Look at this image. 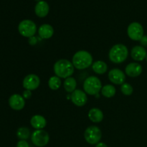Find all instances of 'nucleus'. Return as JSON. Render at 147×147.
Segmentation results:
<instances>
[{"mask_svg": "<svg viewBox=\"0 0 147 147\" xmlns=\"http://www.w3.org/2000/svg\"><path fill=\"white\" fill-rule=\"evenodd\" d=\"M109 79L111 83L116 85H122L126 80L125 73L120 69H112L109 73Z\"/></svg>", "mask_w": 147, "mask_h": 147, "instance_id": "nucleus-10", "label": "nucleus"}, {"mask_svg": "<svg viewBox=\"0 0 147 147\" xmlns=\"http://www.w3.org/2000/svg\"><path fill=\"white\" fill-rule=\"evenodd\" d=\"M116 88L112 85H106L102 87L101 93L106 98H112L116 94Z\"/></svg>", "mask_w": 147, "mask_h": 147, "instance_id": "nucleus-21", "label": "nucleus"}, {"mask_svg": "<svg viewBox=\"0 0 147 147\" xmlns=\"http://www.w3.org/2000/svg\"><path fill=\"white\" fill-rule=\"evenodd\" d=\"M40 84V79L37 75L29 74L24 78L22 86L24 88L29 90H34L39 87Z\"/></svg>", "mask_w": 147, "mask_h": 147, "instance_id": "nucleus-9", "label": "nucleus"}, {"mask_svg": "<svg viewBox=\"0 0 147 147\" xmlns=\"http://www.w3.org/2000/svg\"><path fill=\"white\" fill-rule=\"evenodd\" d=\"M17 136L20 140H27L30 136V131L27 127H20L17 131Z\"/></svg>", "mask_w": 147, "mask_h": 147, "instance_id": "nucleus-23", "label": "nucleus"}, {"mask_svg": "<svg viewBox=\"0 0 147 147\" xmlns=\"http://www.w3.org/2000/svg\"><path fill=\"white\" fill-rule=\"evenodd\" d=\"M17 147H30L29 144L26 142L25 140H20V142H17Z\"/></svg>", "mask_w": 147, "mask_h": 147, "instance_id": "nucleus-26", "label": "nucleus"}, {"mask_svg": "<svg viewBox=\"0 0 147 147\" xmlns=\"http://www.w3.org/2000/svg\"><path fill=\"white\" fill-rule=\"evenodd\" d=\"M92 69L98 75H103L106 73L108 70V65L104 61L98 60L92 64Z\"/></svg>", "mask_w": 147, "mask_h": 147, "instance_id": "nucleus-19", "label": "nucleus"}, {"mask_svg": "<svg viewBox=\"0 0 147 147\" xmlns=\"http://www.w3.org/2000/svg\"><path fill=\"white\" fill-rule=\"evenodd\" d=\"M20 34L24 37H31L34 36L37 32V25L30 20H24L20 22L18 25Z\"/></svg>", "mask_w": 147, "mask_h": 147, "instance_id": "nucleus-5", "label": "nucleus"}, {"mask_svg": "<svg viewBox=\"0 0 147 147\" xmlns=\"http://www.w3.org/2000/svg\"><path fill=\"white\" fill-rule=\"evenodd\" d=\"M37 42V37H35L34 36L30 37V39H29V43H30V45H36Z\"/></svg>", "mask_w": 147, "mask_h": 147, "instance_id": "nucleus-27", "label": "nucleus"}, {"mask_svg": "<svg viewBox=\"0 0 147 147\" xmlns=\"http://www.w3.org/2000/svg\"><path fill=\"white\" fill-rule=\"evenodd\" d=\"M74 67L71 62L66 59H61L55 63L53 69L56 76L60 78L66 79L73 74Z\"/></svg>", "mask_w": 147, "mask_h": 147, "instance_id": "nucleus-2", "label": "nucleus"}, {"mask_svg": "<svg viewBox=\"0 0 147 147\" xmlns=\"http://www.w3.org/2000/svg\"><path fill=\"white\" fill-rule=\"evenodd\" d=\"M125 72H126V74L129 77H138L142 73V66L137 63H129L125 68Z\"/></svg>", "mask_w": 147, "mask_h": 147, "instance_id": "nucleus-13", "label": "nucleus"}, {"mask_svg": "<svg viewBox=\"0 0 147 147\" xmlns=\"http://www.w3.org/2000/svg\"><path fill=\"white\" fill-rule=\"evenodd\" d=\"M83 89L86 93L94 96L97 95L102 89V84L100 79L96 76H90L86 79L83 83Z\"/></svg>", "mask_w": 147, "mask_h": 147, "instance_id": "nucleus-4", "label": "nucleus"}, {"mask_svg": "<svg viewBox=\"0 0 147 147\" xmlns=\"http://www.w3.org/2000/svg\"><path fill=\"white\" fill-rule=\"evenodd\" d=\"M88 118L93 123H100L103 119V113L98 108H93L89 111Z\"/></svg>", "mask_w": 147, "mask_h": 147, "instance_id": "nucleus-18", "label": "nucleus"}, {"mask_svg": "<svg viewBox=\"0 0 147 147\" xmlns=\"http://www.w3.org/2000/svg\"><path fill=\"white\" fill-rule=\"evenodd\" d=\"M127 34L129 38L134 41H140L144 37V28L139 22L131 23L127 29Z\"/></svg>", "mask_w": 147, "mask_h": 147, "instance_id": "nucleus-8", "label": "nucleus"}, {"mask_svg": "<svg viewBox=\"0 0 147 147\" xmlns=\"http://www.w3.org/2000/svg\"><path fill=\"white\" fill-rule=\"evenodd\" d=\"M64 88L67 93H73L74 90H76V86H77V82L74 78L69 77L64 80L63 83Z\"/></svg>", "mask_w": 147, "mask_h": 147, "instance_id": "nucleus-20", "label": "nucleus"}, {"mask_svg": "<svg viewBox=\"0 0 147 147\" xmlns=\"http://www.w3.org/2000/svg\"><path fill=\"white\" fill-rule=\"evenodd\" d=\"M140 42H141V45H142L144 47H147V36L144 35V37H142V40H140Z\"/></svg>", "mask_w": 147, "mask_h": 147, "instance_id": "nucleus-28", "label": "nucleus"}, {"mask_svg": "<svg viewBox=\"0 0 147 147\" xmlns=\"http://www.w3.org/2000/svg\"><path fill=\"white\" fill-rule=\"evenodd\" d=\"M72 63L78 70H84L93 64V57L88 51L80 50L74 54Z\"/></svg>", "mask_w": 147, "mask_h": 147, "instance_id": "nucleus-1", "label": "nucleus"}, {"mask_svg": "<svg viewBox=\"0 0 147 147\" xmlns=\"http://www.w3.org/2000/svg\"><path fill=\"white\" fill-rule=\"evenodd\" d=\"M30 123H31V126L36 130H40L45 127L47 124V121L45 118L41 115H34L31 118Z\"/></svg>", "mask_w": 147, "mask_h": 147, "instance_id": "nucleus-16", "label": "nucleus"}, {"mask_svg": "<svg viewBox=\"0 0 147 147\" xmlns=\"http://www.w3.org/2000/svg\"><path fill=\"white\" fill-rule=\"evenodd\" d=\"M70 99L73 104L78 107H81L86 105L87 103L88 98L86 93L81 90H76L72 93L70 96Z\"/></svg>", "mask_w": 147, "mask_h": 147, "instance_id": "nucleus-12", "label": "nucleus"}, {"mask_svg": "<svg viewBox=\"0 0 147 147\" xmlns=\"http://www.w3.org/2000/svg\"><path fill=\"white\" fill-rule=\"evenodd\" d=\"M38 34L40 38L45 39V40L50 39L53 37L54 34V29L50 24H42L38 30Z\"/></svg>", "mask_w": 147, "mask_h": 147, "instance_id": "nucleus-17", "label": "nucleus"}, {"mask_svg": "<svg viewBox=\"0 0 147 147\" xmlns=\"http://www.w3.org/2000/svg\"><path fill=\"white\" fill-rule=\"evenodd\" d=\"M146 50L143 46H134L131 51V56L133 60H136V61H142L146 59Z\"/></svg>", "mask_w": 147, "mask_h": 147, "instance_id": "nucleus-14", "label": "nucleus"}, {"mask_svg": "<svg viewBox=\"0 0 147 147\" xmlns=\"http://www.w3.org/2000/svg\"><path fill=\"white\" fill-rule=\"evenodd\" d=\"M32 92L31 90H25L22 93V96L24 99H30L32 97Z\"/></svg>", "mask_w": 147, "mask_h": 147, "instance_id": "nucleus-25", "label": "nucleus"}, {"mask_svg": "<svg viewBox=\"0 0 147 147\" xmlns=\"http://www.w3.org/2000/svg\"><path fill=\"white\" fill-rule=\"evenodd\" d=\"M96 147H108V146L103 142H99L97 144H96Z\"/></svg>", "mask_w": 147, "mask_h": 147, "instance_id": "nucleus-29", "label": "nucleus"}, {"mask_svg": "<svg viewBox=\"0 0 147 147\" xmlns=\"http://www.w3.org/2000/svg\"><path fill=\"white\" fill-rule=\"evenodd\" d=\"M9 105L13 110L20 111L24 109L25 106V100L21 95L13 94L9 98Z\"/></svg>", "mask_w": 147, "mask_h": 147, "instance_id": "nucleus-11", "label": "nucleus"}, {"mask_svg": "<svg viewBox=\"0 0 147 147\" xmlns=\"http://www.w3.org/2000/svg\"><path fill=\"white\" fill-rule=\"evenodd\" d=\"M129 55V50L126 45L123 44H116L111 47L109 53L111 61L113 63L119 64L126 60Z\"/></svg>", "mask_w": 147, "mask_h": 147, "instance_id": "nucleus-3", "label": "nucleus"}, {"mask_svg": "<svg viewBox=\"0 0 147 147\" xmlns=\"http://www.w3.org/2000/svg\"><path fill=\"white\" fill-rule=\"evenodd\" d=\"M101 137V131L96 126H88L84 132L85 139L90 144H97L100 142Z\"/></svg>", "mask_w": 147, "mask_h": 147, "instance_id": "nucleus-6", "label": "nucleus"}, {"mask_svg": "<svg viewBox=\"0 0 147 147\" xmlns=\"http://www.w3.org/2000/svg\"><path fill=\"white\" fill-rule=\"evenodd\" d=\"M146 62H147V55H146Z\"/></svg>", "mask_w": 147, "mask_h": 147, "instance_id": "nucleus-30", "label": "nucleus"}, {"mask_svg": "<svg viewBox=\"0 0 147 147\" xmlns=\"http://www.w3.org/2000/svg\"><path fill=\"white\" fill-rule=\"evenodd\" d=\"M50 7L45 1H39L34 7V12L39 17H45L48 14Z\"/></svg>", "mask_w": 147, "mask_h": 147, "instance_id": "nucleus-15", "label": "nucleus"}, {"mask_svg": "<svg viewBox=\"0 0 147 147\" xmlns=\"http://www.w3.org/2000/svg\"><path fill=\"white\" fill-rule=\"evenodd\" d=\"M31 141L37 147H43L48 144L50 136L48 133L42 129L35 130L31 135Z\"/></svg>", "mask_w": 147, "mask_h": 147, "instance_id": "nucleus-7", "label": "nucleus"}, {"mask_svg": "<svg viewBox=\"0 0 147 147\" xmlns=\"http://www.w3.org/2000/svg\"><path fill=\"white\" fill-rule=\"evenodd\" d=\"M121 91L125 96H131L133 93L134 89L131 85H130L128 83H124L121 86Z\"/></svg>", "mask_w": 147, "mask_h": 147, "instance_id": "nucleus-24", "label": "nucleus"}, {"mask_svg": "<svg viewBox=\"0 0 147 147\" xmlns=\"http://www.w3.org/2000/svg\"><path fill=\"white\" fill-rule=\"evenodd\" d=\"M62 81L60 78L57 76H52L48 80V86L51 90H56L59 89L61 86Z\"/></svg>", "mask_w": 147, "mask_h": 147, "instance_id": "nucleus-22", "label": "nucleus"}]
</instances>
